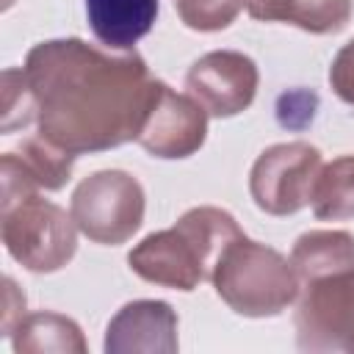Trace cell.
I'll use <instances>...</instances> for the list:
<instances>
[{
	"mask_svg": "<svg viewBox=\"0 0 354 354\" xmlns=\"http://www.w3.org/2000/svg\"><path fill=\"white\" fill-rule=\"evenodd\" d=\"M260 86L257 64L238 50H210L199 55L185 72L188 94L213 119H230L243 113Z\"/></svg>",
	"mask_w": 354,
	"mask_h": 354,
	"instance_id": "ba28073f",
	"label": "cell"
},
{
	"mask_svg": "<svg viewBox=\"0 0 354 354\" xmlns=\"http://www.w3.org/2000/svg\"><path fill=\"white\" fill-rule=\"evenodd\" d=\"M14 152L41 191H61L72 177L75 155L69 149L47 141L41 133L25 136Z\"/></svg>",
	"mask_w": 354,
	"mask_h": 354,
	"instance_id": "e0dca14e",
	"label": "cell"
},
{
	"mask_svg": "<svg viewBox=\"0 0 354 354\" xmlns=\"http://www.w3.org/2000/svg\"><path fill=\"white\" fill-rule=\"evenodd\" d=\"M6 285V313H3V335L11 337V332L17 329V324L25 318V293L17 288V282L11 277L3 279Z\"/></svg>",
	"mask_w": 354,
	"mask_h": 354,
	"instance_id": "44dd1931",
	"label": "cell"
},
{
	"mask_svg": "<svg viewBox=\"0 0 354 354\" xmlns=\"http://www.w3.org/2000/svg\"><path fill=\"white\" fill-rule=\"evenodd\" d=\"M210 285L216 296L243 318H274L285 313L301 290L290 260L246 235L227 246L213 268Z\"/></svg>",
	"mask_w": 354,
	"mask_h": 354,
	"instance_id": "7a4b0ae2",
	"label": "cell"
},
{
	"mask_svg": "<svg viewBox=\"0 0 354 354\" xmlns=\"http://www.w3.org/2000/svg\"><path fill=\"white\" fill-rule=\"evenodd\" d=\"M144 210L147 196L141 183L122 169H102L83 177L69 202L77 230L102 246L130 241L144 224Z\"/></svg>",
	"mask_w": 354,
	"mask_h": 354,
	"instance_id": "277c9868",
	"label": "cell"
},
{
	"mask_svg": "<svg viewBox=\"0 0 354 354\" xmlns=\"http://www.w3.org/2000/svg\"><path fill=\"white\" fill-rule=\"evenodd\" d=\"M310 207L321 221L354 218V155H340L321 163L313 183Z\"/></svg>",
	"mask_w": 354,
	"mask_h": 354,
	"instance_id": "2e32d148",
	"label": "cell"
},
{
	"mask_svg": "<svg viewBox=\"0 0 354 354\" xmlns=\"http://www.w3.org/2000/svg\"><path fill=\"white\" fill-rule=\"evenodd\" d=\"M246 11L257 22H288L315 36L340 33L354 11L351 0H246Z\"/></svg>",
	"mask_w": 354,
	"mask_h": 354,
	"instance_id": "7c38bea8",
	"label": "cell"
},
{
	"mask_svg": "<svg viewBox=\"0 0 354 354\" xmlns=\"http://www.w3.org/2000/svg\"><path fill=\"white\" fill-rule=\"evenodd\" d=\"M94 39L111 50H133L158 19V0H86Z\"/></svg>",
	"mask_w": 354,
	"mask_h": 354,
	"instance_id": "8fae6325",
	"label": "cell"
},
{
	"mask_svg": "<svg viewBox=\"0 0 354 354\" xmlns=\"http://www.w3.org/2000/svg\"><path fill=\"white\" fill-rule=\"evenodd\" d=\"M293 326L301 351L354 354V268L304 282Z\"/></svg>",
	"mask_w": 354,
	"mask_h": 354,
	"instance_id": "5b68a950",
	"label": "cell"
},
{
	"mask_svg": "<svg viewBox=\"0 0 354 354\" xmlns=\"http://www.w3.org/2000/svg\"><path fill=\"white\" fill-rule=\"evenodd\" d=\"M177 348V313L160 299L127 301L105 326V354H174Z\"/></svg>",
	"mask_w": 354,
	"mask_h": 354,
	"instance_id": "9c48e42d",
	"label": "cell"
},
{
	"mask_svg": "<svg viewBox=\"0 0 354 354\" xmlns=\"http://www.w3.org/2000/svg\"><path fill=\"white\" fill-rule=\"evenodd\" d=\"M246 0H174V8L185 28L199 33H216L235 22Z\"/></svg>",
	"mask_w": 354,
	"mask_h": 354,
	"instance_id": "ac0fdd59",
	"label": "cell"
},
{
	"mask_svg": "<svg viewBox=\"0 0 354 354\" xmlns=\"http://www.w3.org/2000/svg\"><path fill=\"white\" fill-rule=\"evenodd\" d=\"M174 227H177V230L191 241V246L196 249L207 282H210V277H213L216 263H218L221 254L227 252V246L235 243L238 238H243V230L238 227L235 216L227 213V210H221V207H213V205H199V207L185 210V213L174 221Z\"/></svg>",
	"mask_w": 354,
	"mask_h": 354,
	"instance_id": "9a60e30c",
	"label": "cell"
},
{
	"mask_svg": "<svg viewBox=\"0 0 354 354\" xmlns=\"http://www.w3.org/2000/svg\"><path fill=\"white\" fill-rule=\"evenodd\" d=\"M329 86L346 105H354V39L346 41L329 66Z\"/></svg>",
	"mask_w": 354,
	"mask_h": 354,
	"instance_id": "ffe728a7",
	"label": "cell"
},
{
	"mask_svg": "<svg viewBox=\"0 0 354 354\" xmlns=\"http://www.w3.org/2000/svg\"><path fill=\"white\" fill-rule=\"evenodd\" d=\"M30 122H36V111H33V94L28 86L25 69L8 66L3 72V122H0V130L14 133L19 127H28Z\"/></svg>",
	"mask_w": 354,
	"mask_h": 354,
	"instance_id": "d6986e66",
	"label": "cell"
},
{
	"mask_svg": "<svg viewBox=\"0 0 354 354\" xmlns=\"http://www.w3.org/2000/svg\"><path fill=\"white\" fill-rule=\"evenodd\" d=\"M6 252L33 274L61 271L77 252V224L61 205L28 194L0 207Z\"/></svg>",
	"mask_w": 354,
	"mask_h": 354,
	"instance_id": "3957f363",
	"label": "cell"
},
{
	"mask_svg": "<svg viewBox=\"0 0 354 354\" xmlns=\"http://www.w3.org/2000/svg\"><path fill=\"white\" fill-rule=\"evenodd\" d=\"M127 266L144 282L183 290V293L196 290L199 282H207L196 249L177 227L158 230V232H149L147 238H141L130 249Z\"/></svg>",
	"mask_w": 354,
	"mask_h": 354,
	"instance_id": "30bf717a",
	"label": "cell"
},
{
	"mask_svg": "<svg viewBox=\"0 0 354 354\" xmlns=\"http://www.w3.org/2000/svg\"><path fill=\"white\" fill-rule=\"evenodd\" d=\"M205 138L207 111L191 94H180L163 80H155V91L136 141L152 158L183 160L199 152Z\"/></svg>",
	"mask_w": 354,
	"mask_h": 354,
	"instance_id": "52a82bcc",
	"label": "cell"
},
{
	"mask_svg": "<svg viewBox=\"0 0 354 354\" xmlns=\"http://www.w3.org/2000/svg\"><path fill=\"white\" fill-rule=\"evenodd\" d=\"M290 266L304 282L354 268V235L348 230H307L290 249Z\"/></svg>",
	"mask_w": 354,
	"mask_h": 354,
	"instance_id": "4fadbf2b",
	"label": "cell"
},
{
	"mask_svg": "<svg viewBox=\"0 0 354 354\" xmlns=\"http://www.w3.org/2000/svg\"><path fill=\"white\" fill-rule=\"evenodd\" d=\"M11 348L17 354H86L88 343L77 321L61 313H28L11 332Z\"/></svg>",
	"mask_w": 354,
	"mask_h": 354,
	"instance_id": "5bb4252c",
	"label": "cell"
},
{
	"mask_svg": "<svg viewBox=\"0 0 354 354\" xmlns=\"http://www.w3.org/2000/svg\"><path fill=\"white\" fill-rule=\"evenodd\" d=\"M321 163L318 147L307 141H282L266 147L249 171L252 202L268 216L299 213L304 205H310Z\"/></svg>",
	"mask_w": 354,
	"mask_h": 354,
	"instance_id": "8992f818",
	"label": "cell"
},
{
	"mask_svg": "<svg viewBox=\"0 0 354 354\" xmlns=\"http://www.w3.org/2000/svg\"><path fill=\"white\" fill-rule=\"evenodd\" d=\"M36 133L72 155L116 149L138 138L155 77L136 50L83 39H47L28 50Z\"/></svg>",
	"mask_w": 354,
	"mask_h": 354,
	"instance_id": "6da1fadb",
	"label": "cell"
}]
</instances>
